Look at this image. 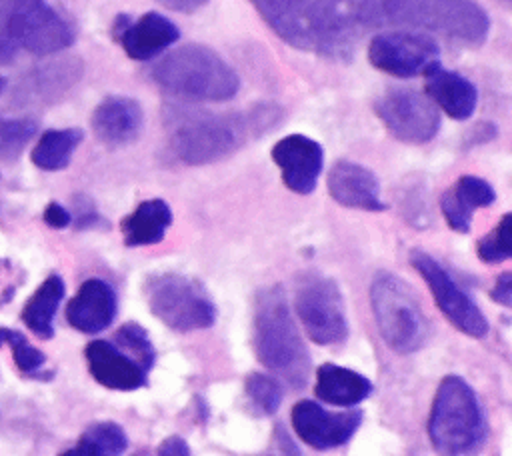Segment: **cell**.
Returning a JSON list of instances; mask_svg holds the SVG:
<instances>
[{"label": "cell", "instance_id": "obj_30", "mask_svg": "<svg viewBox=\"0 0 512 456\" xmlns=\"http://www.w3.org/2000/svg\"><path fill=\"white\" fill-rule=\"evenodd\" d=\"M36 122L30 118L0 120V160L16 158L26 142L36 134Z\"/></svg>", "mask_w": 512, "mask_h": 456}, {"label": "cell", "instance_id": "obj_15", "mask_svg": "<svg viewBox=\"0 0 512 456\" xmlns=\"http://www.w3.org/2000/svg\"><path fill=\"white\" fill-rule=\"evenodd\" d=\"M112 36L132 60L144 62L172 46L180 38V30L170 18L158 12H146L138 20L120 14L114 20Z\"/></svg>", "mask_w": 512, "mask_h": 456}, {"label": "cell", "instance_id": "obj_32", "mask_svg": "<svg viewBox=\"0 0 512 456\" xmlns=\"http://www.w3.org/2000/svg\"><path fill=\"white\" fill-rule=\"evenodd\" d=\"M16 4L18 0H0V62L8 60L18 48V42L12 34V16Z\"/></svg>", "mask_w": 512, "mask_h": 456}, {"label": "cell", "instance_id": "obj_10", "mask_svg": "<svg viewBox=\"0 0 512 456\" xmlns=\"http://www.w3.org/2000/svg\"><path fill=\"white\" fill-rule=\"evenodd\" d=\"M368 60L380 72L412 78L440 62V46L422 30H386L370 38Z\"/></svg>", "mask_w": 512, "mask_h": 456}, {"label": "cell", "instance_id": "obj_39", "mask_svg": "<svg viewBox=\"0 0 512 456\" xmlns=\"http://www.w3.org/2000/svg\"><path fill=\"white\" fill-rule=\"evenodd\" d=\"M8 332H10V328H0V346L8 340Z\"/></svg>", "mask_w": 512, "mask_h": 456}, {"label": "cell", "instance_id": "obj_3", "mask_svg": "<svg viewBox=\"0 0 512 456\" xmlns=\"http://www.w3.org/2000/svg\"><path fill=\"white\" fill-rule=\"evenodd\" d=\"M252 336L254 352L268 370L294 390L306 386L312 360L280 286L258 290L254 298Z\"/></svg>", "mask_w": 512, "mask_h": 456}, {"label": "cell", "instance_id": "obj_7", "mask_svg": "<svg viewBox=\"0 0 512 456\" xmlns=\"http://www.w3.org/2000/svg\"><path fill=\"white\" fill-rule=\"evenodd\" d=\"M144 296L150 312L176 332L206 330L218 316L206 288L186 274H150L144 282Z\"/></svg>", "mask_w": 512, "mask_h": 456}, {"label": "cell", "instance_id": "obj_33", "mask_svg": "<svg viewBox=\"0 0 512 456\" xmlns=\"http://www.w3.org/2000/svg\"><path fill=\"white\" fill-rule=\"evenodd\" d=\"M76 228H98L104 226V218L98 214L94 202L86 196H76Z\"/></svg>", "mask_w": 512, "mask_h": 456}, {"label": "cell", "instance_id": "obj_23", "mask_svg": "<svg viewBox=\"0 0 512 456\" xmlns=\"http://www.w3.org/2000/svg\"><path fill=\"white\" fill-rule=\"evenodd\" d=\"M172 224V210L166 200L150 198L136 206L132 214H128L120 228L126 246H150L158 244L166 230Z\"/></svg>", "mask_w": 512, "mask_h": 456}, {"label": "cell", "instance_id": "obj_11", "mask_svg": "<svg viewBox=\"0 0 512 456\" xmlns=\"http://www.w3.org/2000/svg\"><path fill=\"white\" fill-rule=\"evenodd\" d=\"M376 116L388 132L408 144H424L440 130L436 104L412 88H390L374 104Z\"/></svg>", "mask_w": 512, "mask_h": 456}, {"label": "cell", "instance_id": "obj_35", "mask_svg": "<svg viewBox=\"0 0 512 456\" xmlns=\"http://www.w3.org/2000/svg\"><path fill=\"white\" fill-rule=\"evenodd\" d=\"M492 300H496L502 306H512V272H502L496 282L494 288L490 292Z\"/></svg>", "mask_w": 512, "mask_h": 456}, {"label": "cell", "instance_id": "obj_40", "mask_svg": "<svg viewBox=\"0 0 512 456\" xmlns=\"http://www.w3.org/2000/svg\"><path fill=\"white\" fill-rule=\"evenodd\" d=\"M6 88V78L4 76H0V94H2V90Z\"/></svg>", "mask_w": 512, "mask_h": 456}, {"label": "cell", "instance_id": "obj_19", "mask_svg": "<svg viewBox=\"0 0 512 456\" xmlns=\"http://www.w3.org/2000/svg\"><path fill=\"white\" fill-rule=\"evenodd\" d=\"M144 128L142 106L128 96L104 98L92 114V130L96 138L108 146H124L134 142Z\"/></svg>", "mask_w": 512, "mask_h": 456}, {"label": "cell", "instance_id": "obj_6", "mask_svg": "<svg viewBox=\"0 0 512 456\" xmlns=\"http://www.w3.org/2000/svg\"><path fill=\"white\" fill-rule=\"evenodd\" d=\"M370 306L382 340L396 354L418 352L430 336L428 318L412 288L388 270L370 284Z\"/></svg>", "mask_w": 512, "mask_h": 456}, {"label": "cell", "instance_id": "obj_9", "mask_svg": "<svg viewBox=\"0 0 512 456\" xmlns=\"http://www.w3.org/2000/svg\"><path fill=\"white\" fill-rule=\"evenodd\" d=\"M410 264L428 284L436 306L456 330L472 338H484L488 334V320L480 306L434 256L414 248L410 252Z\"/></svg>", "mask_w": 512, "mask_h": 456}, {"label": "cell", "instance_id": "obj_21", "mask_svg": "<svg viewBox=\"0 0 512 456\" xmlns=\"http://www.w3.org/2000/svg\"><path fill=\"white\" fill-rule=\"evenodd\" d=\"M496 200L494 188L478 176L464 174L460 176L452 188H448L440 196V210L446 224L460 232L468 234L472 226V216L478 208H486Z\"/></svg>", "mask_w": 512, "mask_h": 456}, {"label": "cell", "instance_id": "obj_29", "mask_svg": "<svg viewBox=\"0 0 512 456\" xmlns=\"http://www.w3.org/2000/svg\"><path fill=\"white\" fill-rule=\"evenodd\" d=\"M114 344L134 356L148 372L152 370L156 362V350L148 338V332L138 322H124L114 334Z\"/></svg>", "mask_w": 512, "mask_h": 456}, {"label": "cell", "instance_id": "obj_2", "mask_svg": "<svg viewBox=\"0 0 512 456\" xmlns=\"http://www.w3.org/2000/svg\"><path fill=\"white\" fill-rule=\"evenodd\" d=\"M276 106H256L248 112L192 114L172 126L170 148L186 164L200 166L222 160L280 120Z\"/></svg>", "mask_w": 512, "mask_h": 456}, {"label": "cell", "instance_id": "obj_38", "mask_svg": "<svg viewBox=\"0 0 512 456\" xmlns=\"http://www.w3.org/2000/svg\"><path fill=\"white\" fill-rule=\"evenodd\" d=\"M276 436L280 438V448H282V452H290V454H298V452H300V450L294 446V442L290 440V436L284 432L282 426L276 428Z\"/></svg>", "mask_w": 512, "mask_h": 456}, {"label": "cell", "instance_id": "obj_12", "mask_svg": "<svg viewBox=\"0 0 512 456\" xmlns=\"http://www.w3.org/2000/svg\"><path fill=\"white\" fill-rule=\"evenodd\" d=\"M296 436L314 450H332L348 444L362 424V410L330 412L314 400H300L290 414Z\"/></svg>", "mask_w": 512, "mask_h": 456}, {"label": "cell", "instance_id": "obj_22", "mask_svg": "<svg viewBox=\"0 0 512 456\" xmlns=\"http://www.w3.org/2000/svg\"><path fill=\"white\" fill-rule=\"evenodd\" d=\"M372 380L350 368L326 362L316 370L314 394L320 402L350 408L372 394Z\"/></svg>", "mask_w": 512, "mask_h": 456}, {"label": "cell", "instance_id": "obj_41", "mask_svg": "<svg viewBox=\"0 0 512 456\" xmlns=\"http://www.w3.org/2000/svg\"><path fill=\"white\" fill-rule=\"evenodd\" d=\"M502 2H504V4H508V2H510V0H502Z\"/></svg>", "mask_w": 512, "mask_h": 456}, {"label": "cell", "instance_id": "obj_36", "mask_svg": "<svg viewBox=\"0 0 512 456\" xmlns=\"http://www.w3.org/2000/svg\"><path fill=\"white\" fill-rule=\"evenodd\" d=\"M158 454L162 456H188L190 454V446L182 436H168L160 442L158 446Z\"/></svg>", "mask_w": 512, "mask_h": 456}, {"label": "cell", "instance_id": "obj_13", "mask_svg": "<svg viewBox=\"0 0 512 456\" xmlns=\"http://www.w3.org/2000/svg\"><path fill=\"white\" fill-rule=\"evenodd\" d=\"M12 34L18 46L34 54H50L72 44L68 22L44 0H18L12 16Z\"/></svg>", "mask_w": 512, "mask_h": 456}, {"label": "cell", "instance_id": "obj_4", "mask_svg": "<svg viewBox=\"0 0 512 456\" xmlns=\"http://www.w3.org/2000/svg\"><path fill=\"white\" fill-rule=\"evenodd\" d=\"M150 76L170 96L190 102H224L236 96L240 78L212 48L186 44L160 58Z\"/></svg>", "mask_w": 512, "mask_h": 456}, {"label": "cell", "instance_id": "obj_14", "mask_svg": "<svg viewBox=\"0 0 512 456\" xmlns=\"http://www.w3.org/2000/svg\"><path fill=\"white\" fill-rule=\"evenodd\" d=\"M270 156L288 190L310 194L316 188L324 164V150L316 140L304 134H288L272 146Z\"/></svg>", "mask_w": 512, "mask_h": 456}, {"label": "cell", "instance_id": "obj_27", "mask_svg": "<svg viewBox=\"0 0 512 456\" xmlns=\"http://www.w3.org/2000/svg\"><path fill=\"white\" fill-rule=\"evenodd\" d=\"M244 392L250 406L260 416L276 414L284 398L282 384L264 372H250L244 382Z\"/></svg>", "mask_w": 512, "mask_h": 456}, {"label": "cell", "instance_id": "obj_26", "mask_svg": "<svg viewBox=\"0 0 512 456\" xmlns=\"http://www.w3.org/2000/svg\"><path fill=\"white\" fill-rule=\"evenodd\" d=\"M128 448V436L116 422L104 420L90 424L76 446L66 450V456H116Z\"/></svg>", "mask_w": 512, "mask_h": 456}, {"label": "cell", "instance_id": "obj_5", "mask_svg": "<svg viewBox=\"0 0 512 456\" xmlns=\"http://www.w3.org/2000/svg\"><path fill=\"white\" fill-rule=\"evenodd\" d=\"M428 438L442 454H468L484 444V412L474 388L462 376L442 378L428 416Z\"/></svg>", "mask_w": 512, "mask_h": 456}, {"label": "cell", "instance_id": "obj_34", "mask_svg": "<svg viewBox=\"0 0 512 456\" xmlns=\"http://www.w3.org/2000/svg\"><path fill=\"white\" fill-rule=\"evenodd\" d=\"M44 222L50 226V228H66L70 226L72 222V214L58 202H50L42 214Z\"/></svg>", "mask_w": 512, "mask_h": 456}, {"label": "cell", "instance_id": "obj_31", "mask_svg": "<svg viewBox=\"0 0 512 456\" xmlns=\"http://www.w3.org/2000/svg\"><path fill=\"white\" fill-rule=\"evenodd\" d=\"M12 348V358L18 366L20 372H24L26 376H32V378H38V380H44V376L40 374V370L44 368V362H46V356L44 352H40L38 348H34L26 336L18 330H10L8 332V340H6Z\"/></svg>", "mask_w": 512, "mask_h": 456}, {"label": "cell", "instance_id": "obj_8", "mask_svg": "<svg viewBox=\"0 0 512 456\" xmlns=\"http://www.w3.org/2000/svg\"><path fill=\"white\" fill-rule=\"evenodd\" d=\"M294 306L312 342L332 346L348 338L346 304L334 278L316 270L302 272L296 278Z\"/></svg>", "mask_w": 512, "mask_h": 456}, {"label": "cell", "instance_id": "obj_24", "mask_svg": "<svg viewBox=\"0 0 512 456\" xmlns=\"http://www.w3.org/2000/svg\"><path fill=\"white\" fill-rule=\"evenodd\" d=\"M64 292V280L58 274H50L22 308V322L38 338L48 340L54 336V316L64 298Z\"/></svg>", "mask_w": 512, "mask_h": 456}, {"label": "cell", "instance_id": "obj_20", "mask_svg": "<svg viewBox=\"0 0 512 456\" xmlns=\"http://www.w3.org/2000/svg\"><path fill=\"white\" fill-rule=\"evenodd\" d=\"M426 96L454 120H466L474 114L478 104L476 86L458 72L432 64L424 74Z\"/></svg>", "mask_w": 512, "mask_h": 456}, {"label": "cell", "instance_id": "obj_37", "mask_svg": "<svg viewBox=\"0 0 512 456\" xmlns=\"http://www.w3.org/2000/svg\"><path fill=\"white\" fill-rule=\"evenodd\" d=\"M164 8L174 10V12H194L198 8H202L208 0H158Z\"/></svg>", "mask_w": 512, "mask_h": 456}, {"label": "cell", "instance_id": "obj_16", "mask_svg": "<svg viewBox=\"0 0 512 456\" xmlns=\"http://www.w3.org/2000/svg\"><path fill=\"white\" fill-rule=\"evenodd\" d=\"M84 356L92 378L110 390L130 392L148 384V370L114 342L92 340Z\"/></svg>", "mask_w": 512, "mask_h": 456}, {"label": "cell", "instance_id": "obj_18", "mask_svg": "<svg viewBox=\"0 0 512 456\" xmlns=\"http://www.w3.org/2000/svg\"><path fill=\"white\" fill-rule=\"evenodd\" d=\"M118 312V298L114 288L100 278H88L66 306L68 324L84 334H98L106 330Z\"/></svg>", "mask_w": 512, "mask_h": 456}, {"label": "cell", "instance_id": "obj_1", "mask_svg": "<svg viewBox=\"0 0 512 456\" xmlns=\"http://www.w3.org/2000/svg\"><path fill=\"white\" fill-rule=\"evenodd\" d=\"M264 22L290 46L348 60L366 34L422 30L480 46L490 30L474 0H250Z\"/></svg>", "mask_w": 512, "mask_h": 456}, {"label": "cell", "instance_id": "obj_17", "mask_svg": "<svg viewBox=\"0 0 512 456\" xmlns=\"http://www.w3.org/2000/svg\"><path fill=\"white\" fill-rule=\"evenodd\" d=\"M328 194L344 208L382 212L386 202L380 198V182L372 170L352 160H338L326 178Z\"/></svg>", "mask_w": 512, "mask_h": 456}, {"label": "cell", "instance_id": "obj_28", "mask_svg": "<svg viewBox=\"0 0 512 456\" xmlns=\"http://www.w3.org/2000/svg\"><path fill=\"white\" fill-rule=\"evenodd\" d=\"M476 252L486 264H500L512 256V214H504L500 222L480 238Z\"/></svg>", "mask_w": 512, "mask_h": 456}, {"label": "cell", "instance_id": "obj_25", "mask_svg": "<svg viewBox=\"0 0 512 456\" xmlns=\"http://www.w3.org/2000/svg\"><path fill=\"white\" fill-rule=\"evenodd\" d=\"M82 142V130L64 128V130H46L32 150V162L40 170L56 172L70 164V158L78 144Z\"/></svg>", "mask_w": 512, "mask_h": 456}]
</instances>
